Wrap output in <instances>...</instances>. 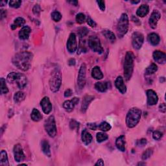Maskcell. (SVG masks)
Masks as SVG:
<instances>
[{"mask_svg":"<svg viewBox=\"0 0 166 166\" xmlns=\"http://www.w3.org/2000/svg\"><path fill=\"white\" fill-rule=\"evenodd\" d=\"M73 94V91L71 89H67L65 92H64V97L65 98H69L72 96Z\"/></svg>","mask_w":166,"mask_h":166,"instance_id":"cell-50","label":"cell"},{"mask_svg":"<svg viewBox=\"0 0 166 166\" xmlns=\"http://www.w3.org/2000/svg\"><path fill=\"white\" fill-rule=\"evenodd\" d=\"M153 154V149L152 148H148L144 151L142 155V158L143 160H146L151 157Z\"/></svg>","mask_w":166,"mask_h":166,"instance_id":"cell-35","label":"cell"},{"mask_svg":"<svg viewBox=\"0 0 166 166\" xmlns=\"http://www.w3.org/2000/svg\"><path fill=\"white\" fill-rule=\"evenodd\" d=\"M51 18L53 21L58 22L62 19V14L58 11H54L51 13Z\"/></svg>","mask_w":166,"mask_h":166,"instance_id":"cell-38","label":"cell"},{"mask_svg":"<svg viewBox=\"0 0 166 166\" xmlns=\"http://www.w3.org/2000/svg\"><path fill=\"white\" fill-rule=\"evenodd\" d=\"M109 83L98 82L95 84V88L100 92H105L109 88Z\"/></svg>","mask_w":166,"mask_h":166,"instance_id":"cell-25","label":"cell"},{"mask_svg":"<svg viewBox=\"0 0 166 166\" xmlns=\"http://www.w3.org/2000/svg\"><path fill=\"white\" fill-rule=\"evenodd\" d=\"M147 40L153 46H157L160 41V38L158 34L152 33L149 34L147 36Z\"/></svg>","mask_w":166,"mask_h":166,"instance_id":"cell-24","label":"cell"},{"mask_svg":"<svg viewBox=\"0 0 166 166\" xmlns=\"http://www.w3.org/2000/svg\"><path fill=\"white\" fill-rule=\"evenodd\" d=\"M99 128L101 131H102L103 132H106V131H109L111 129L112 127L109 123L103 121L99 125Z\"/></svg>","mask_w":166,"mask_h":166,"instance_id":"cell-37","label":"cell"},{"mask_svg":"<svg viewBox=\"0 0 166 166\" xmlns=\"http://www.w3.org/2000/svg\"><path fill=\"white\" fill-rule=\"evenodd\" d=\"M76 21L79 24H83L85 20V16L83 13H79L76 16Z\"/></svg>","mask_w":166,"mask_h":166,"instance_id":"cell-41","label":"cell"},{"mask_svg":"<svg viewBox=\"0 0 166 166\" xmlns=\"http://www.w3.org/2000/svg\"><path fill=\"white\" fill-rule=\"evenodd\" d=\"M49 84L50 90L53 92L55 93L59 90L62 84V74L58 68H55L52 72Z\"/></svg>","mask_w":166,"mask_h":166,"instance_id":"cell-5","label":"cell"},{"mask_svg":"<svg viewBox=\"0 0 166 166\" xmlns=\"http://www.w3.org/2000/svg\"><path fill=\"white\" fill-rule=\"evenodd\" d=\"M79 102V99L77 98H74L72 100H67L63 103V108L68 112H72L75 108V106Z\"/></svg>","mask_w":166,"mask_h":166,"instance_id":"cell-16","label":"cell"},{"mask_svg":"<svg viewBox=\"0 0 166 166\" xmlns=\"http://www.w3.org/2000/svg\"><path fill=\"white\" fill-rule=\"evenodd\" d=\"M7 81L9 83H17L20 89L24 88L28 84V79L23 73L12 72L9 73L7 77Z\"/></svg>","mask_w":166,"mask_h":166,"instance_id":"cell-3","label":"cell"},{"mask_svg":"<svg viewBox=\"0 0 166 166\" xmlns=\"http://www.w3.org/2000/svg\"><path fill=\"white\" fill-rule=\"evenodd\" d=\"M31 32V29L29 28V26H24L21 30L19 31V38L20 40H28L29 37L30 33Z\"/></svg>","mask_w":166,"mask_h":166,"instance_id":"cell-19","label":"cell"},{"mask_svg":"<svg viewBox=\"0 0 166 166\" xmlns=\"http://www.w3.org/2000/svg\"><path fill=\"white\" fill-rule=\"evenodd\" d=\"M147 143V141L146 138H142L141 140H139L136 142V145L138 147H144Z\"/></svg>","mask_w":166,"mask_h":166,"instance_id":"cell-45","label":"cell"},{"mask_svg":"<svg viewBox=\"0 0 166 166\" xmlns=\"http://www.w3.org/2000/svg\"><path fill=\"white\" fill-rule=\"evenodd\" d=\"M97 3L99 5V7L102 11L105 10V1H97Z\"/></svg>","mask_w":166,"mask_h":166,"instance_id":"cell-48","label":"cell"},{"mask_svg":"<svg viewBox=\"0 0 166 166\" xmlns=\"http://www.w3.org/2000/svg\"><path fill=\"white\" fill-rule=\"evenodd\" d=\"M88 33H89L88 29L87 28H81L78 30V35L81 38L87 36Z\"/></svg>","mask_w":166,"mask_h":166,"instance_id":"cell-40","label":"cell"},{"mask_svg":"<svg viewBox=\"0 0 166 166\" xmlns=\"http://www.w3.org/2000/svg\"><path fill=\"white\" fill-rule=\"evenodd\" d=\"M92 76L97 80H101L103 78V74L99 66H95L92 70Z\"/></svg>","mask_w":166,"mask_h":166,"instance_id":"cell-27","label":"cell"},{"mask_svg":"<svg viewBox=\"0 0 166 166\" xmlns=\"http://www.w3.org/2000/svg\"><path fill=\"white\" fill-rule=\"evenodd\" d=\"M13 153L16 162H21L25 159V155L24 153L22 147H21L20 144L18 143L14 146L13 148Z\"/></svg>","mask_w":166,"mask_h":166,"instance_id":"cell-12","label":"cell"},{"mask_svg":"<svg viewBox=\"0 0 166 166\" xmlns=\"http://www.w3.org/2000/svg\"><path fill=\"white\" fill-rule=\"evenodd\" d=\"M33 55L29 51H22L16 54L13 58V64L24 72L28 71L31 66Z\"/></svg>","mask_w":166,"mask_h":166,"instance_id":"cell-1","label":"cell"},{"mask_svg":"<svg viewBox=\"0 0 166 166\" xmlns=\"http://www.w3.org/2000/svg\"><path fill=\"white\" fill-rule=\"evenodd\" d=\"M159 109L160 111L162 112V113H165L166 112V106H165V103H162L159 106Z\"/></svg>","mask_w":166,"mask_h":166,"instance_id":"cell-51","label":"cell"},{"mask_svg":"<svg viewBox=\"0 0 166 166\" xmlns=\"http://www.w3.org/2000/svg\"><path fill=\"white\" fill-rule=\"evenodd\" d=\"M116 146L117 149L121 152L125 151V137L124 135H121L117 138L116 141Z\"/></svg>","mask_w":166,"mask_h":166,"instance_id":"cell-21","label":"cell"},{"mask_svg":"<svg viewBox=\"0 0 166 166\" xmlns=\"http://www.w3.org/2000/svg\"><path fill=\"white\" fill-rule=\"evenodd\" d=\"M132 4H138L139 3H140V1H131V2Z\"/></svg>","mask_w":166,"mask_h":166,"instance_id":"cell-57","label":"cell"},{"mask_svg":"<svg viewBox=\"0 0 166 166\" xmlns=\"http://www.w3.org/2000/svg\"><path fill=\"white\" fill-rule=\"evenodd\" d=\"M87 127L88 128H90V130L92 131H95L98 128V126L95 124H94V123H90V124H87Z\"/></svg>","mask_w":166,"mask_h":166,"instance_id":"cell-49","label":"cell"},{"mask_svg":"<svg viewBox=\"0 0 166 166\" xmlns=\"http://www.w3.org/2000/svg\"><path fill=\"white\" fill-rule=\"evenodd\" d=\"M86 76H87V66L85 64H83L80 68L77 78V84L80 89H83L86 84Z\"/></svg>","mask_w":166,"mask_h":166,"instance_id":"cell-10","label":"cell"},{"mask_svg":"<svg viewBox=\"0 0 166 166\" xmlns=\"http://www.w3.org/2000/svg\"><path fill=\"white\" fill-rule=\"evenodd\" d=\"M21 4V1L20 0H11L9 2V6L14 9H17L20 7Z\"/></svg>","mask_w":166,"mask_h":166,"instance_id":"cell-39","label":"cell"},{"mask_svg":"<svg viewBox=\"0 0 166 166\" xmlns=\"http://www.w3.org/2000/svg\"><path fill=\"white\" fill-rule=\"evenodd\" d=\"M31 120L35 122H38L43 118V116L38 109H33V111H32L31 112Z\"/></svg>","mask_w":166,"mask_h":166,"instance_id":"cell-29","label":"cell"},{"mask_svg":"<svg viewBox=\"0 0 166 166\" xmlns=\"http://www.w3.org/2000/svg\"><path fill=\"white\" fill-rule=\"evenodd\" d=\"M149 13V7L147 5H142L141 6L139 7L136 11V15L138 16L139 17H145Z\"/></svg>","mask_w":166,"mask_h":166,"instance_id":"cell-23","label":"cell"},{"mask_svg":"<svg viewBox=\"0 0 166 166\" xmlns=\"http://www.w3.org/2000/svg\"><path fill=\"white\" fill-rule=\"evenodd\" d=\"M102 34L105 37V38L108 40L109 42L111 43H114L115 42L116 38L114 33L113 32L111 31L109 29H104L102 31Z\"/></svg>","mask_w":166,"mask_h":166,"instance_id":"cell-26","label":"cell"},{"mask_svg":"<svg viewBox=\"0 0 166 166\" xmlns=\"http://www.w3.org/2000/svg\"><path fill=\"white\" fill-rule=\"evenodd\" d=\"M87 24L91 28H95L96 26V23L90 17H88L87 18Z\"/></svg>","mask_w":166,"mask_h":166,"instance_id":"cell-47","label":"cell"},{"mask_svg":"<svg viewBox=\"0 0 166 166\" xmlns=\"http://www.w3.org/2000/svg\"><path fill=\"white\" fill-rule=\"evenodd\" d=\"M44 128L50 137L54 138L56 136L57 130L55 117L53 116H50L44 122Z\"/></svg>","mask_w":166,"mask_h":166,"instance_id":"cell-7","label":"cell"},{"mask_svg":"<svg viewBox=\"0 0 166 166\" xmlns=\"http://www.w3.org/2000/svg\"><path fill=\"white\" fill-rule=\"evenodd\" d=\"M135 56L131 51H127L124 61V76L127 81L130 80L134 70Z\"/></svg>","mask_w":166,"mask_h":166,"instance_id":"cell-4","label":"cell"},{"mask_svg":"<svg viewBox=\"0 0 166 166\" xmlns=\"http://www.w3.org/2000/svg\"><path fill=\"white\" fill-rule=\"evenodd\" d=\"M81 139L83 143L86 146H88L89 144L92 142V136L90 135L87 129H84L82 131V135H81Z\"/></svg>","mask_w":166,"mask_h":166,"instance_id":"cell-22","label":"cell"},{"mask_svg":"<svg viewBox=\"0 0 166 166\" xmlns=\"http://www.w3.org/2000/svg\"><path fill=\"white\" fill-rule=\"evenodd\" d=\"M161 18V14L157 10H154L149 19V24L151 28L153 29H156L158 20Z\"/></svg>","mask_w":166,"mask_h":166,"instance_id":"cell-13","label":"cell"},{"mask_svg":"<svg viewBox=\"0 0 166 166\" xmlns=\"http://www.w3.org/2000/svg\"><path fill=\"white\" fill-rule=\"evenodd\" d=\"M81 42L79 44V54H80V53H87V47L85 46V43L81 41Z\"/></svg>","mask_w":166,"mask_h":166,"instance_id":"cell-44","label":"cell"},{"mask_svg":"<svg viewBox=\"0 0 166 166\" xmlns=\"http://www.w3.org/2000/svg\"><path fill=\"white\" fill-rule=\"evenodd\" d=\"M68 2L69 3H71L73 5H74V6H77L78 4H79V3H78L77 1H69Z\"/></svg>","mask_w":166,"mask_h":166,"instance_id":"cell-55","label":"cell"},{"mask_svg":"<svg viewBox=\"0 0 166 166\" xmlns=\"http://www.w3.org/2000/svg\"><path fill=\"white\" fill-rule=\"evenodd\" d=\"M33 12L34 13V14L36 15V16H39L40 14V12H41V8L40 7V5L36 4L35 5L33 9Z\"/></svg>","mask_w":166,"mask_h":166,"instance_id":"cell-46","label":"cell"},{"mask_svg":"<svg viewBox=\"0 0 166 166\" xmlns=\"http://www.w3.org/2000/svg\"><path fill=\"white\" fill-rule=\"evenodd\" d=\"M108 138L109 136L105 132H98L97 135H96V139H97V141L99 143L103 142L106 141Z\"/></svg>","mask_w":166,"mask_h":166,"instance_id":"cell-34","label":"cell"},{"mask_svg":"<svg viewBox=\"0 0 166 166\" xmlns=\"http://www.w3.org/2000/svg\"><path fill=\"white\" fill-rule=\"evenodd\" d=\"M76 60H75L74 58H71V59L68 61V64L69 66H74L75 64H76Z\"/></svg>","mask_w":166,"mask_h":166,"instance_id":"cell-53","label":"cell"},{"mask_svg":"<svg viewBox=\"0 0 166 166\" xmlns=\"http://www.w3.org/2000/svg\"><path fill=\"white\" fill-rule=\"evenodd\" d=\"M142 116V111L136 107L128 110L126 116V125L128 128H134L140 121Z\"/></svg>","mask_w":166,"mask_h":166,"instance_id":"cell-2","label":"cell"},{"mask_svg":"<svg viewBox=\"0 0 166 166\" xmlns=\"http://www.w3.org/2000/svg\"><path fill=\"white\" fill-rule=\"evenodd\" d=\"M25 95L24 92H18L16 93L14 95V101L16 103H21V101H23L25 99Z\"/></svg>","mask_w":166,"mask_h":166,"instance_id":"cell-32","label":"cell"},{"mask_svg":"<svg viewBox=\"0 0 166 166\" xmlns=\"http://www.w3.org/2000/svg\"><path fill=\"white\" fill-rule=\"evenodd\" d=\"M40 106L46 114H49L52 111V104L48 97H44L40 101Z\"/></svg>","mask_w":166,"mask_h":166,"instance_id":"cell-14","label":"cell"},{"mask_svg":"<svg viewBox=\"0 0 166 166\" xmlns=\"http://www.w3.org/2000/svg\"><path fill=\"white\" fill-rule=\"evenodd\" d=\"M1 156H0V165L2 166H9V161H8V157L7 152L2 150L1 151Z\"/></svg>","mask_w":166,"mask_h":166,"instance_id":"cell-31","label":"cell"},{"mask_svg":"<svg viewBox=\"0 0 166 166\" xmlns=\"http://www.w3.org/2000/svg\"><path fill=\"white\" fill-rule=\"evenodd\" d=\"M129 20L126 13L122 14L117 24V34L119 38H122L128 30Z\"/></svg>","mask_w":166,"mask_h":166,"instance_id":"cell-6","label":"cell"},{"mask_svg":"<svg viewBox=\"0 0 166 166\" xmlns=\"http://www.w3.org/2000/svg\"><path fill=\"white\" fill-rule=\"evenodd\" d=\"M25 24V20L24 18L21 17H18L16 18L14 21V24L11 25L10 28L13 30L17 29L18 27H22Z\"/></svg>","mask_w":166,"mask_h":166,"instance_id":"cell-30","label":"cell"},{"mask_svg":"<svg viewBox=\"0 0 166 166\" xmlns=\"http://www.w3.org/2000/svg\"><path fill=\"white\" fill-rule=\"evenodd\" d=\"M88 46L92 51L98 53L99 54H102L104 51L99 39L96 36H90L88 39Z\"/></svg>","mask_w":166,"mask_h":166,"instance_id":"cell-8","label":"cell"},{"mask_svg":"<svg viewBox=\"0 0 166 166\" xmlns=\"http://www.w3.org/2000/svg\"><path fill=\"white\" fill-rule=\"evenodd\" d=\"M94 99V97L93 95H85L84 98L83 100V103L81 105V112L83 113H85L86 111L87 110L88 106L90 103Z\"/></svg>","mask_w":166,"mask_h":166,"instance_id":"cell-20","label":"cell"},{"mask_svg":"<svg viewBox=\"0 0 166 166\" xmlns=\"http://www.w3.org/2000/svg\"><path fill=\"white\" fill-rule=\"evenodd\" d=\"M42 151L44 153L45 155L47 157H51V151H50V146L49 143L47 140H42Z\"/></svg>","mask_w":166,"mask_h":166,"instance_id":"cell-28","label":"cell"},{"mask_svg":"<svg viewBox=\"0 0 166 166\" xmlns=\"http://www.w3.org/2000/svg\"><path fill=\"white\" fill-rule=\"evenodd\" d=\"M7 3V2H5V1H3V2H0V5H2V6H3V5H6V3Z\"/></svg>","mask_w":166,"mask_h":166,"instance_id":"cell-56","label":"cell"},{"mask_svg":"<svg viewBox=\"0 0 166 166\" xmlns=\"http://www.w3.org/2000/svg\"><path fill=\"white\" fill-rule=\"evenodd\" d=\"M144 42V36L140 32H135L132 35V44L136 50H140Z\"/></svg>","mask_w":166,"mask_h":166,"instance_id":"cell-9","label":"cell"},{"mask_svg":"<svg viewBox=\"0 0 166 166\" xmlns=\"http://www.w3.org/2000/svg\"><path fill=\"white\" fill-rule=\"evenodd\" d=\"M5 17H6V11H5V10L1 9V10H0V18H1V20H3Z\"/></svg>","mask_w":166,"mask_h":166,"instance_id":"cell-52","label":"cell"},{"mask_svg":"<svg viewBox=\"0 0 166 166\" xmlns=\"http://www.w3.org/2000/svg\"><path fill=\"white\" fill-rule=\"evenodd\" d=\"M147 104L149 106H153L157 104L158 101V95L153 90H148L147 92Z\"/></svg>","mask_w":166,"mask_h":166,"instance_id":"cell-15","label":"cell"},{"mask_svg":"<svg viewBox=\"0 0 166 166\" xmlns=\"http://www.w3.org/2000/svg\"><path fill=\"white\" fill-rule=\"evenodd\" d=\"M158 70V66L156 64L152 63L151 65L149 66L146 69V76H150Z\"/></svg>","mask_w":166,"mask_h":166,"instance_id":"cell-33","label":"cell"},{"mask_svg":"<svg viewBox=\"0 0 166 166\" xmlns=\"http://www.w3.org/2000/svg\"><path fill=\"white\" fill-rule=\"evenodd\" d=\"M104 165H105V164H104V162L102 159H99L97 163L95 164V165H101V166H103Z\"/></svg>","mask_w":166,"mask_h":166,"instance_id":"cell-54","label":"cell"},{"mask_svg":"<svg viewBox=\"0 0 166 166\" xmlns=\"http://www.w3.org/2000/svg\"><path fill=\"white\" fill-rule=\"evenodd\" d=\"M115 86L117 89L122 94L126 93L127 87L124 83V79H123L121 76H118L117 77L115 81Z\"/></svg>","mask_w":166,"mask_h":166,"instance_id":"cell-18","label":"cell"},{"mask_svg":"<svg viewBox=\"0 0 166 166\" xmlns=\"http://www.w3.org/2000/svg\"><path fill=\"white\" fill-rule=\"evenodd\" d=\"M69 127H70V128L72 130L78 129L79 127V123L76 120H71L70 123H69Z\"/></svg>","mask_w":166,"mask_h":166,"instance_id":"cell-43","label":"cell"},{"mask_svg":"<svg viewBox=\"0 0 166 166\" xmlns=\"http://www.w3.org/2000/svg\"><path fill=\"white\" fill-rule=\"evenodd\" d=\"M77 49V36L76 34L72 33L69 35L67 42V50L70 53H73L76 52Z\"/></svg>","mask_w":166,"mask_h":166,"instance_id":"cell-11","label":"cell"},{"mask_svg":"<svg viewBox=\"0 0 166 166\" xmlns=\"http://www.w3.org/2000/svg\"><path fill=\"white\" fill-rule=\"evenodd\" d=\"M163 136V134L158 131H155L153 133V138L155 140H160Z\"/></svg>","mask_w":166,"mask_h":166,"instance_id":"cell-42","label":"cell"},{"mask_svg":"<svg viewBox=\"0 0 166 166\" xmlns=\"http://www.w3.org/2000/svg\"><path fill=\"white\" fill-rule=\"evenodd\" d=\"M153 56L154 61L158 64H165L166 62L165 53L161 51H159V50L154 51Z\"/></svg>","mask_w":166,"mask_h":166,"instance_id":"cell-17","label":"cell"},{"mask_svg":"<svg viewBox=\"0 0 166 166\" xmlns=\"http://www.w3.org/2000/svg\"><path fill=\"white\" fill-rule=\"evenodd\" d=\"M0 81H1V94H7L9 92V89L6 84V82H5V79L3 78H1Z\"/></svg>","mask_w":166,"mask_h":166,"instance_id":"cell-36","label":"cell"}]
</instances>
